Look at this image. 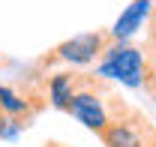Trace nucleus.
Wrapping results in <instances>:
<instances>
[{
	"instance_id": "f257e3e1",
	"label": "nucleus",
	"mask_w": 156,
	"mask_h": 147,
	"mask_svg": "<svg viewBox=\"0 0 156 147\" xmlns=\"http://www.w3.org/2000/svg\"><path fill=\"white\" fill-rule=\"evenodd\" d=\"M126 105H129V102L120 99V96L105 84V78H99L96 72H90L87 81H84V87H81V90L75 93V99L69 102L66 114H72L78 123L87 126L90 132L102 135V132L108 129V123L126 111Z\"/></svg>"
},
{
	"instance_id": "f03ea898",
	"label": "nucleus",
	"mask_w": 156,
	"mask_h": 147,
	"mask_svg": "<svg viewBox=\"0 0 156 147\" xmlns=\"http://www.w3.org/2000/svg\"><path fill=\"white\" fill-rule=\"evenodd\" d=\"M99 78H114L126 87H144L147 78V54L144 48L129 45V42H111L105 48L102 60L96 63Z\"/></svg>"
},
{
	"instance_id": "7ed1b4c3",
	"label": "nucleus",
	"mask_w": 156,
	"mask_h": 147,
	"mask_svg": "<svg viewBox=\"0 0 156 147\" xmlns=\"http://www.w3.org/2000/svg\"><path fill=\"white\" fill-rule=\"evenodd\" d=\"M111 30H90V33H78L72 39H63L54 45L48 54L39 60V66H54V63H66V66H87L93 60H102L105 48L111 45Z\"/></svg>"
},
{
	"instance_id": "20e7f679",
	"label": "nucleus",
	"mask_w": 156,
	"mask_h": 147,
	"mask_svg": "<svg viewBox=\"0 0 156 147\" xmlns=\"http://www.w3.org/2000/svg\"><path fill=\"white\" fill-rule=\"evenodd\" d=\"M99 141L102 147H156V123H150L141 108L126 105V111L99 135Z\"/></svg>"
},
{
	"instance_id": "39448f33",
	"label": "nucleus",
	"mask_w": 156,
	"mask_h": 147,
	"mask_svg": "<svg viewBox=\"0 0 156 147\" xmlns=\"http://www.w3.org/2000/svg\"><path fill=\"white\" fill-rule=\"evenodd\" d=\"M90 72H72V69H63V72H54L45 78V99L54 105V108L66 111L69 102L75 99V93L84 87Z\"/></svg>"
},
{
	"instance_id": "423d86ee",
	"label": "nucleus",
	"mask_w": 156,
	"mask_h": 147,
	"mask_svg": "<svg viewBox=\"0 0 156 147\" xmlns=\"http://www.w3.org/2000/svg\"><path fill=\"white\" fill-rule=\"evenodd\" d=\"M39 108H42V96H24L9 84H0V114L3 117L30 126V120Z\"/></svg>"
},
{
	"instance_id": "0eeeda50",
	"label": "nucleus",
	"mask_w": 156,
	"mask_h": 147,
	"mask_svg": "<svg viewBox=\"0 0 156 147\" xmlns=\"http://www.w3.org/2000/svg\"><path fill=\"white\" fill-rule=\"evenodd\" d=\"M153 6H156V0H132V3L120 12V18L114 21L111 39H114V42H126L129 36H135L138 27H144V21H150Z\"/></svg>"
},
{
	"instance_id": "6e6552de",
	"label": "nucleus",
	"mask_w": 156,
	"mask_h": 147,
	"mask_svg": "<svg viewBox=\"0 0 156 147\" xmlns=\"http://www.w3.org/2000/svg\"><path fill=\"white\" fill-rule=\"evenodd\" d=\"M24 123L18 120H9V117H3V129H0V141H12V138H18L21 132H24Z\"/></svg>"
},
{
	"instance_id": "1a4fd4ad",
	"label": "nucleus",
	"mask_w": 156,
	"mask_h": 147,
	"mask_svg": "<svg viewBox=\"0 0 156 147\" xmlns=\"http://www.w3.org/2000/svg\"><path fill=\"white\" fill-rule=\"evenodd\" d=\"M144 54H147V66L156 69V42H147L144 45Z\"/></svg>"
},
{
	"instance_id": "9d476101",
	"label": "nucleus",
	"mask_w": 156,
	"mask_h": 147,
	"mask_svg": "<svg viewBox=\"0 0 156 147\" xmlns=\"http://www.w3.org/2000/svg\"><path fill=\"white\" fill-rule=\"evenodd\" d=\"M147 42H156V6H153L150 21H147Z\"/></svg>"
},
{
	"instance_id": "9b49d317",
	"label": "nucleus",
	"mask_w": 156,
	"mask_h": 147,
	"mask_svg": "<svg viewBox=\"0 0 156 147\" xmlns=\"http://www.w3.org/2000/svg\"><path fill=\"white\" fill-rule=\"evenodd\" d=\"M42 147H69V144H60V141H45Z\"/></svg>"
},
{
	"instance_id": "f8f14e48",
	"label": "nucleus",
	"mask_w": 156,
	"mask_h": 147,
	"mask_svg": "<svg viewBox=\"0 0 156 147\" xmlns=\"http://www.w3.org/2000/svg\"><path fill=\"white\" fill-rule=\"evenodd\" d=\"M0 129H3V114H0Z\"/></svg>"
}]
</instances>
